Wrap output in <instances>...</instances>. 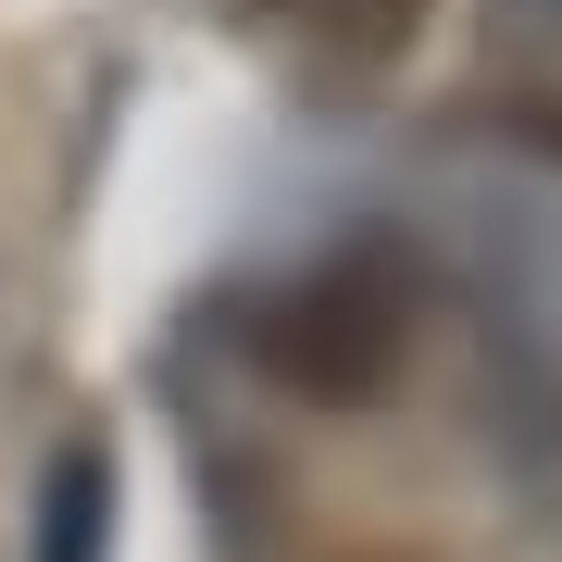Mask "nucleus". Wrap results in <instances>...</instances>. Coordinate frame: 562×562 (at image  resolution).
<instances>
[{"instance_id": "1", "label": "nucleus", "mask_w": 562, "mask_h": 562, "mask_svg": "<svg viewBox=\"0 0 562 562\" xmlns=\"http://www.w3.org/2000/svg\"><path fill=\"white\" fill-rule=\"evenodd\" d=\"M262 350H276V375L301 387V401H375V387L401 375V350H413V276L387 250L325 262V276H301L276 301Z\"/></svg>"}, {"instance_id": "2", "label": "nucleus", "mask_w": 562, "mask_h": 562, "mask_svg": "<svg viewBox=\"0 0 562 562\" xmlns=\"http://www.w3.org/2000/svg\"><path fill=\"white\" fill-rule=\"evenodd\" d=\"M262 38L288 63H313V76H387V63L413 50L425 0H250Z\"/></svg>"}, {"instance_id": "3", "label": "nucleus", "mask_w": 562, "mask_h": 562, "mask_svg": "<svg viewBox=\"0 0 562 562\" xmlns=\"http://www.w3.org/2000/svg\"><path fill=\"white\" fill-rule=\"evenodd\" d=\"M101 525H113V462H101V438H76L38 501V562H101Z\"/></svg>"}]
</instances>
